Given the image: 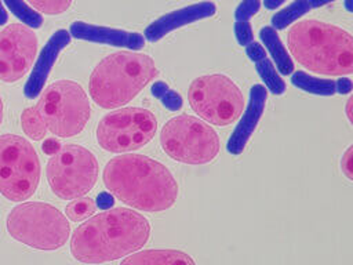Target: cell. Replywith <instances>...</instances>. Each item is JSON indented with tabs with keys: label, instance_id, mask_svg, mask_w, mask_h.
<instances>
[{
	"label": "cell",
	"instance_id": "obj_12",
	"mask_svg": "<svg viewBox=\"0 0 353 265\" xmlns=\"http://www.w3.org/2000/svg\"><path fill=\"white\" fill-rule=\"evenodd\" d=\"M37 37L26 25L11 23L0 32V80L22 79L36 58Z\"/></svg>",
	"mask_w": 353,
	"mask_h": 265
},
{
	"label": "cell",
	"instance_id": "obj_38",
	"mask_svg": "<svg viewBox=\"0 0 353 265\" xmlns=\"http://www.w3.org/2000/svg\"><path fill=\"white\" fill-rule=\"evenodd\" d=\"M7 19H8V14H7V11L3 7V3L0 0V25H4L7 22Z\"/></svg>",
	"mask_w": 353,
	"mask_h": 265
},
{
	"label": "cell",
	"instance_id": "obj_18",
	"mask_svg": "<svg viewBox=\"0 0 353 265\" xmlns=\"http://www.w3.org/2000/svg\"><path fill=\"white\" fill-rule=\"evenodd\" d=\"M259 39L270 52L279 72L284 76L291 75L294 72V62L276 30L272 26H265L259 30Z\"/></svg>",
	"mask_w": 353,
	"mask_h": 265
},
{
	"label": "cell",
	"instance_id": "obj_40",
	"mask_svg": "<svg viewBox=\"0 0 353 265\" xmlns=\"http://www.w3.org/2000/svg\"><path fill=\"white\" fill-rule=\"evenodd\" d=\"M3 121V102H1V98H0V124Z\"/></svg>",
	"mask_w": 353,
	"mask_h": 265
},
{
	"label": "cell",
	"instance_id": "obj_24",
	"mask_svg": "<svg viewBox=\"0 0 353 265\" xmlns=\"http://www.w3.org/2000/svg\"><path fill=\"white\" fill-rule=\"evenodd\" d=\"M95 211V202L91 197H77L73 199L66 206V217L70 221H83L91 217Z\"/></svg>",
	"mask_w": 353,
	"mask_h": 265
},
{
	"label": "cell",
	"instance_id": "obj_16",
	"mask_svg": "<svg viewBox=\"0 0 353 265\" xmlns=\"http://www.w3.org/2000/svg\"><path fill=\"white\" fill-rule=\"evenodd\" d=\"M266 99H268V92L263 86L255 84L251 87L247 109L228 141L226 149L229 153L237 156L244 150L248 139L251 138L252 132L258 126V121L263 115Z\"/></svg>",
	"mask_w": 353,
	"mask_h": 265
},
{
	"label": "cell",
	"instance_id": "obj_30",
	"mask_svg": "<svg viewBox=\"0 0 353 265\" xmlns=\"http://www.w3.org/2000/svg\"><path fill=\"white\" fill-rule=\"evenodd\" d=\"M245 52L248 55V58L254 62H258L261 59H263L266 57V52H265V48L262 47V44L256 43V41H251L245 46Z\"/></svg>",
	"mask_w": 353,
	"mask_h": 265
},
{
	"label": "cell",
	"instance_id": "obj_29",
	"mask_svg": "<svg viewBox=\"0 0 353 265\" xmlns=\"http://www.w3.org/2000/svg\"><path fill=\"white\" fill-rule=\"evenodd\" d=\"M341 170L347 179L350 181L353 179V146L352 145L345 150L341 159Z\"/></svg>",
	"mask_w": 353,
	"mask_h": 265
},
{
	"label": "cell",
	"instance_id": "obj_13",
	"mask_svg": "<svg viewBox=\"0 0 353 265\" xmlns=\"http://www.w3.org/2000/svg\"><path fill=\"white\" fill-rule=\"evenodd\" d=\"M215 12H216V6L211 1H201V3L186 6L179 10H174L171 12L157 18L156 21H153L145 29V39L149 40L150 43L159 41L170 32H172L183 25L193 23V22L204 19V18H210V17L215 15Z\"/></svg>",
	"mask_w": 353,
	"mask_h": 265
},
{
	"label": "cell",
	"instance_id": "obj_10",
	"mask_svg": "<svg viewBox=\"0 0 353 265\" xmlns=\"http://www.w3.org/2000/svg\"><path fill=\"white\" fill-rule=\"evenodd\" d=\"M48 185L55 196L72 200L87 195L98 179L95 156L80 145H62L46 166Z\"/></svg>",
	"mask_w": 353,
	"mask_h": 265
},
{
	"label": "cell",
	"instance_id": "obj_7",
	"mask_svg": "<svg viewBox=\"0 0 353 265\" xmlns=\"http://www.w3.org/2000/svg\"><path fill=\"white\" fill-rule=\"evenodd\" d=\"M160 145L171 159L194 166L211 163L221 146L215 130L190 115L170 119L160 131Z\"/></svg>",
	"mask_w": 353,
	"mask_h": 265
},
{
	"label": "cell",
	"instance_id": "obj_2",
	"mask_svg": "<svg viewBox=\"0 0 353 265\" xmlns=\"http://www.w3.org/2000/svg\"><path fill=\"white\" fill-rule=\"evenodd\" d=\"M102 179L112 196L146 213L165 211L178 197V184L170 170L145 155L123 153L112 157Z\"/></svg>",
	"mask_w": 353,
	"mask_h": 265
},
{
	"label": "cell",
	"instance_id": "obj_23",
	"mask_svg": "<svg viewBox=\"0 0 353 265\" xmlns=\"http://www.w3.org/2000/svg\"><path fill=\"white\" fill-rule=\"evenodd\" d=\"M4 3L7 4L8 10L12 11V14L19 18L26 26L36 29L43 25L41 14L29 7L23 0H4Z\"/></svg>",
	"mask_w": 353,
	"mask_h": 265
},
{
	"label": "cell",
	"instance_id": "obj_5",
	"mask_svg": "<svg viewBox=\"0 0 353 265\" xmlns=\"http://www.w3.org/2000/svg\"><path fill=\"white\" fill-rule=\"evenodd\" d=\"M10 236L36 250H58L69 239L70 224L54 206L28 202L15 206L6 221Z\"/></svg>",
	"mask_w": 353,
	"mask_h": 265
},
{
	"label": "cell",
	"instance_id": "obj_25",
	"mask_svg": "<svg viewBox=\"0 0 353 265\" xmlns=\"http://www.w3.org/2000/svg\"><path fill=\"white\" fill-rule=\"evenodd\" d=\"M28 1L37 11L47 15H59L65 12L72 4V0H28Z\"/></svg>",
	"mask_w": 353,
	"mask_h": 265
},
{
	"label": "cell",
	"instance_id": "obj_37",
	"mask_svg": "<svg viewBox=\"0 0 353 265\" xmlns=\"http://www.w3.org/2000/svg\"><path fill=\"white\" fill-rule=\"evenodd\" d=\"M335 0H307L310 8H317V7H321V6H325L328 3H332Z\"/></svg>",
	"mask_w": 353,
	"mask_h": 265
},
{
	"label": "cell",
	"instance_id": "obj_3",
	"mask_svg": "<svg viewBox=\"0 0 353 265\" xmlns=\"http://www.w3.org/2000/svg\"><path fill=\"white\" fill-rule=\"evenodd\" d=\"M287 44L298 63L314 73L345 76L353 72V37L336 25L299 21L288 30Z\"/></svg>",
	"mask_w": 353,
	"mask_h": 265
},
{
	"label": "cell",
	"instance_id": "obj_26",
	"mask_svg": "<svg viewBox=\"0 0 353 265\" xmlns=\"http://www.w3.org/2000/svg\"><path fill=\"white\" fill-rule=\"evenodd\" d=\"M259 8L261 0H243L234 11V18L236 21H248L259 11Z\"/></svg>",
	"mask_w": 353,
	"mask_h": 265
},
{
	"label": "cell",
	"instance_id": "obj_22",
	"mask_svg": "<svg viewBox=\"0 0 353 265\" xmlns=\"http://www.w3.org/2000/svg\"><path fill=\"white\" fill-rule=\"evenodd\" d=\"M21 126L23 132L34 141L43 139L46 132H47V127L41 119V115L37 109V106H30L26 108L22 115H21Z\"/></svg>",
	"mask_w": 353,
	"mask_h": 265
},
{
	"label": "cell",
	"instance_id": "obj_14",
	"mask_svg": "<svg viewBox=\"0 0 353 265\" xmlns=\"http://www.w3.org/2000/svg\"><path fill=\"white\" fill-rule=\"evenodd\" d=\"M69 35L79 39L114 47H124L131 51L141 50L145 46V37L138 32L98 26L83 21H76L70 25Z\"/></svg>",
	"mask_w": 353,
	"mask_h": 265
},
{
	"label": "cell",
	"instance_id": "obj_19",
	"mask_svg": "<svg viewBox=\"0 0 353 265\" xmlns=\"http://www.w3.org/2000/svg\"><path fill=\"white\" fill-rule=\"evenodd\" d=\"M291 83L295 87H298L306 92H310V94L325 95V97L335 94V80L314 77L302 70H298L292 75Z\"/></svg>",
	"mask_w": 353,
	"mask_h": 265
},
{
	"label": "cell",
	"instance_id": "obj_36",
	"mask_svg": "<svg viewBox=\"0 0 353 265\" xmlns=\"http://www.w3.org/2000/svg\"><path fill=\"white\" fill-rule=\"evenodd\" d=\"M352 105H353V97H349L346 101V106H345V112L347 116V120L350 123H353V113H352Z\"/></svg>",
	"mask_w": 353,
	"mask_h": 265
},
{
	"label": "cell",
	"instance_id": "obj_31",
	"mask_svg": "<svg viewBox=\"0 0 353 265\" xmlns=\"http://www.w3.org/2000/svg\"><path fill=\"white\" fill-rule=\"evenodd\" d=\"M353 88V83L350 79L347 77H339L338 80H335V92L339 94H349Z\"/></svg>",
	"mask_w": 353,
	"mask_h": 265
},
{
	"label": "cell",
	"instance_id": "obj_11",
	"mask_svg": "<svg viewBox=\"0 0 353 265\" xmlns=\"http://www.w3.org/2000/svg\"><path fill=\"white\" fill-rule=\"evenodd\" d=\"M157 130L154 115L143 108H121L105 115L97 127V142L110 153H130L145 146Z\"/></svg>",
	"mask_w": 353,
	"mask_h": 265
},
{
	"label": "cell",
	"instance_id": "obj_28",
	"mask_svg": "<svg viewBox=\"0 0 353 265\" xmlns=\"http://www.w3.org/2000/svg\"><path fill=\"white\" fill-rule=\"evenodd\" d=\"M160 101H161V104L168 109V110H179L181 108H182V105H183V101H182V97L176 92V91H174V90H171V88H168L160 98H159Z\"/></svg>",
	"mask_w": 353,
	"mask_h": 265
},
{
	"label": "cell",
	"instance_id": "obj_33",
	"mask_svg": "<svg viewBox=\"0 0 353 265\" xmlns=\"http://www.w3.org/2000/svg\"><path fill=\"white\" fill-rule=\"evenodd\" d=\"M113 203H114L113 196H112L110 193H108V192L99 193V196H98V199H97V204H98V207L102 208V210L110 208V207L113 206Z\"/></svg>",
	"mask_w": 353,
	"mask_h": 265
},
{
	"label": "cell",
	"instance_id": "obj_6",
	"mask_svg": "<svg viewBox=\"0 0 353 265\" xmlns=\"http://www.w3.org/2000/svg\"><path fill=\"white\" fill-rule=\"evenodd\" d=\"M37 109L50 132L61 138L81 132L91 108L84 88L73 80H58L41 91Z\"/></svg>",
	"mask_w": 353,
	"mask_h": 265
},
{
	"label": "cell",
	"instance_id": "obj_8",
	"mask_svg": "<svg viewBox=\"0 0 353 265\" xmlns=\"http://www.w3.org/2000/svg\"><path fill=\"white\" fill-rule=\"evenodd\" d=\"M188 99L199 117L218 127L234 123L244 109L241 90L230 77L221 73L194 79L189 86Z\"/></svg>",
	"mask_w": 353,
	"mask_h": 265
},
{
	"label": "cell",
	"instance_id": "obj_1",
	"mask_svg": "<svg viewBox=\"0 0 353 265\" xmlns=\"http://www.w3.org/2000/svg\"><path fill=\"white\" fill-rule=\"evenodd\" d=\"M150 224L131 208H108L83 222L72 235L70 253L83 264H103L142 248Z\"/></svg>",
	"mask_w": 353,
	"mask_h": 265
},
{
	"label": "cell",
	"instance_id": "obj_15",
	"mask_svg": "<svg viewBox=\"0 0 353 265\" xmlns=\"http://www.w3.org/2000/svg\"><path fill=\"white\" fill-rule=\"evenodd\" d=\"M70 43V35L65 29L57 30L47 44L43 47V50L39 54V58L33 66V70L29 75V79L25 84L23 94L25 97L33 99L36 98L41 91L47 81V77L59 55V52Z\"/></svg>",
	"mask_w": 353,
	"mask_h": 265
},
{
	"label": "cell",
	"instance_id": "obj_9",
	"mask_svg": "<svg viewBox=\"0 0 353 265\" xmlns=\"http://www.w3.org/2000/svg\"><path fill=\"white\" fill-rule=\"evenodd\" d=\"M40 182V160L32 144L15 134L0 135V193L11 202L29 199Z\"/></svg>",
	"mask_w": 353,
	"mask_h": 265
},
{
	"label": "cell",
	"instance_id": "obj_17",
	"mask_svg": "<svg viewBox=\"0 0 353 265\" xmlns=\"http://www.w3.org/2000/svg\"><path fill=\"white\" fill-rule=\"evenodd\" d=\"M120 265H196V262L181 250L149 248L128 254Z\"/></svg>",
	"mask_w": 353,
	"mask_h": 265
},
{
	"label": "cell",
	"instance_id": "obj_21",
	"mask_svg": "<svg viewBox=\"0 0 353 265\" xmlns=\"http://www.w3.org/2000/svg\"><path fill=\"white\" fill-rule=\"evenodd\" d=\"M255 69L272 94L280 95L285 91L284 80L280 77L273 62L268 57L255 62Z\"/></svg>",
	"mask_w": 353,
	"mask_h": 265
},
{
	"label": "cell",
	"instance_id": "obj_20",
	"mask_svg": "<svg viewBox=\"0 0 353 265\" xmlns=\"http://www.w3.org/2000/svg\"><path fill=\"white\" fill-rule=\"evenodd\" d=\"M312 8L307 3V0H295L288 7L280 10L272 17V28L274 30L285 29L292 22L298 21L301 17H303L306 12H309Z\"/></svg>",
	"mask_w": 353,
	"mask_h": 265
},
{
	"label": "cell",
	"instance_id": "obj_27",
	"mask_svg": "<svg viewBox=\"0 0 353 265\" xmlns=\"http://www.w3.org/2000/svg\"><path fill=\"white\" fill-rule=\"evenodd\" d=\"M234 36L240 46H247L248 43L254 41V32L251 23L248 21H237L234 23Z\"/></svg>",
	"mask_w": 353,
	"mask_h": 265
},
{
	"label": "cell",
	"instance_id": "obj_4",
	"mask_svg": "<svg viewBox=\"0 0 353 265\" xmlns=\"http://www.w3.org/2000/svg\"><path fill=\"white\" fill-rule=\"evenodd\" d=\"M154 61L142 52L117 51L105 57L90 76L91 99L103 109L128 104L157 76Z\"/></svg>",
	"mask_w": 353,
	"mask_h": 265
},
{
	"label": "cell",
	"instance_id": "obj_39",
	"mask_svg": "<svg viewBox=\"0 0 353 265\" xmlns=\"http://www.w3.org/2000/svg\"><path fill=\"white\" fill-rule=\"evenodd\" d=\"M352 3H353V0H345V8H346V11H349V12L353 11Z\"/></svg>",
	"mask_w": 353,
	"mask_h": 265
},
{
	"label": "cell",
	"instance_id": "obj_35",
	"mask_svg": "<svg viewBox=\"0 0 353 265\" xmlns=\"http://www.w3.org/2000/svg\"><path fill=\"white\" fill-rule=\"evenodd\" d=\"M285 0H263V6L268 10H276L277 7H280Z\"/></svg>",
	"mask_w": 353,
	"mask_h": 265
},
{
	"label": "cell",
	"instance_id": "obj_32",
	"mask_svg": "<svg viewBox=\"0 0 353 265\" xmlns=\"http://www.w3.org/2000/svg\"><path fill=\"white\" fill-rule=\"evenodd\" d=\"M61 142L59 141H57L55 138H48V139H46L44 142H43V145H41V149H43V152L46 153V155H55L59 149H61Z\"/></svg>",
	"mask_w": 353,
	"mask_h": 265
},
{
	"label": "cell",
	"instance_id": "obj_34",
	"mask_svg": "<svg viewBox=\"0 0 353 265\" xmlns=\"http://www.w3.org/2000/svg\"><path fill=\"white\" fill-rule=\"evenodd\" d=\"M167 90H168V86H167L164 81H156V83L152 86V94H153L156 98H160Z\"/></svg>",
	"mask_w": 353,
	"mask_h": 265
}]
</instances>
